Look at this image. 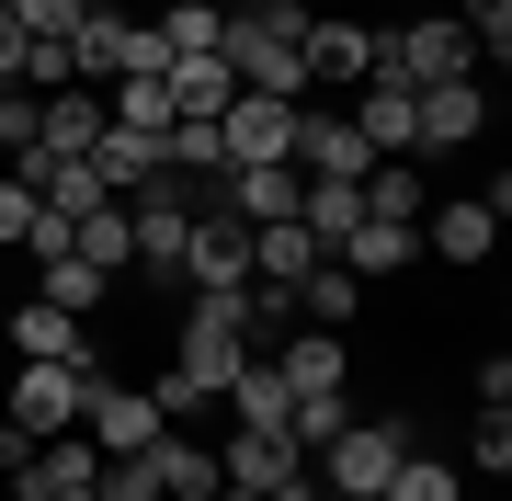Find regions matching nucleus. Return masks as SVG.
Wrapping results in <instances>:
<instances>
[{
    "label": "nucleus",
    "mask_w": 512,
    "mask_h": 501,
    "mask_svg": "<svg viewBox=\"0 0 512 501\" xmlns=\"http://www.w3.org/2000/svg\"><path fill=\"white\" fill-rule=\"evenodd\" d=\"M376 80L399 92H433V80H478V46L456 12H421V23H376Z\"/></svg>",
    "instance_id": "obj_1"
},
{
    "label": "nucleus",
    "mask_w": 512,
    "mask_h": 501,
    "mask_svg": "<svg viewBox=\"0 0 512 501\" xmlns=\"http://www.w3.org/2000/svg\"><path fill=\"white\" fill-rule=\"evenodd\" d=\"M399 456H410V422H365V410H353V422L319 445V490H330V501H376Z\"/></svg>",
    "instance_id": "obj_2"
},
{
    "label": "nucleus",
    "mask_w": 512,
    "mask_h": 501,
    "mask_svg": "<svg viewBox=\"0 0 512 501\" xmlns=\"http://www.w3.org/2000/svg\"><path fill=\"white\" fill-rule=\"evenodd\" d=\"M80 433H92V456H148L160 445V399L148 388H126V376H92V399H80Z\"/></svg>",
    "instance_id": "obj_3"
},
{
    "label": "nucleus",
    "mask_w": 512,
    "mask_h": 501,
    "mask_svg": "<svg viewBox=\"0 0 512 501\" xmlns=\"http://www.w3.org/2000/svg\"><path fill=\"white\" fill-rule=\"evenodd\" d=\"M296 57H308V92H319V80H330V92H365V80H376V23H353V12H308Z\"/></svg>",
    "instance_id": "obj_4"
},
{
    "label": "nucleus",
    "mask_w": 512,
    "mask_h": 501,
    "mask_svg": "<svg viewBox=\"0 0 512 501\" xmlns=\"http://www.w3.org/2000/svg\"><path fill=\"white\" fill-rule=\"evenodd\" d=\"M183 285H194V297H228V285H251V228H239L217 194L194 205V240H183Z\"/></svg>",
    "instance_id": "obj_5"
},
{
    "label": "nucleus",
    "mask_w": 512,
    "mask_h": 501,
    "mask_svg": "<svg viewBox=\"0 0 512 501\" xmlns=\"http://www.w3.org/2000/svg\"><path fill=\"white\" fill-rule=\"evenodd\" d=\"M80 399H92V365H12V433H80Z\"/></svg>",
    "instance_id": "obj_6"
},
{
    "label": "nucleus",
    "mask_w": 512,
    "mask_h": 501,
    "mask_svg": "<svg viewBox=\"0 0 512 501\" xmlns=\"http://www.w3.org/2000/svg\"><path fill=\"white\" fill-rule=\"evenodd\" d=\"M467 137H490V92H478V80H433V92H410V160H421V149H467Z\"/></svg>",
    "instance_id": "obj_7"
},
{
    "label": "nucleus",
    "mask_w": 512,
    "mask_h": 501,
    "mask_svg": "<svg viewBox=\"0 0 512 501\" xmlns=\"http://www.w3.org/2000/svg\"><path fill=\"white\" fill-rule=\"evenodd\" d=\"M0 342H12L23 365H92V376H103V353H92V319H69V308H46V297H23Z\"/></svg>",
    "instance_id": "obj_8"
},
{
    "label": "nucleus",
    "mask_w": 512,
    "mask_h": 501,
    "mask_svg": "<svg viewBox=\"0 0 512 501\" xmlns=\"http://www.w3.org/2000/svg\"><path fill=\"white\" fill-rule=\"evenodd\" d=\"M114 126L92 80H69V92H35V160H92V137Z\"/></svg>",
    "instance_id": "obj_9"
},
{
    "label": "nucleus",
    "mask_w": 512,
    "mask_h": 501,
    "mask_svg": "<svg viewBox=\"0 0 512 501\" xmlns=\"http://www.w3.org/2000/svg\"><path fill=\"white\" fill-rule=\"evenodd\" d=\"M296 114H308V103H262V92H239V103L217 114L228 171H239V160H296Z\"/></svg>",
    "instance_id": "obj_10"
},
{
    "label": "nucleus",
    "mask_w": 512,
    "mask_h": 501,
    "mask_svg": "<svg viewBox=\"0 0 512 501\" xmlns=\"http://www.w3.org/2000/svg\"><path fill=\"white\" fill-rule=\"evenodd\" d=\"M296 171H319V183H365L376 149L353 137V114H296Z\"/></svg>",
    "instance_id": "obj_11"
},
{
    "label": "nucleus",
    "mask_w": 512,
    "mask_h": 501,
    "mask_svg": "<svg viewBox=\"0 0 512 501\" xmlns=\"http://www.w3.org/2000/svg\"><path fill=\"white\" fill-rule=\"evenodd\" d=\"M421 251L433 262H490L501 251V217L478 194H456V205H421Z\"/></svg>",
    "instance_id": "obj_12"
},
{
    "label": "nucleus",
    "mask_w": 512,
    "mask_h": 501,
    "mask_svg": "<svg viewBox=\"0 0 512 501\" xmlns=\"http://www.w3.org/2000/svg\"><path fill=\"white\" fill-rule=\"evenodd\" d=\"M330 262H342L353 285H387V274H410V262H421V228H387V217H365V228H353V240L330 251Z\"/></svg>",
    "instance_id": "obj_13"
},
{
    "label": "nucleus",
    "mask_w": 512,
    "mask_h": 501,
    "mask_svg": "<svg viewBox=\"0 0 512 501\" xmlns=\"http://www.w3.org/2000/svg\"><path fill=\"white\" fill-rule=\"evenodd\" d=\"M274 376L285 388H353V342L342 331H296V342H274Z\"/></svg>",
    "instance_id": "obj_14"
},
{
    "label": "nucleus",
    "mask_w": 512,
    "mask_h": 501,
    "mask_svg": "<svg viewBox=\"0 0 512 501\" xmlns=\"http://www.w3.org/2000/svg\"><path fill=\"white\" fill-rule=\"evenodd\" d=\"M171 126H183V114H205V126H217V114L239 103V80H228V57H171Z\"/></svg>",
    "instance_id": "obj_15"
},
{
    "label": "nucleus",
    "mask_w": 512,
    "mask_h": 501,
    "mask_svg": "<svg viewBox=\"0 0 512 501\" xmlns=\"http://www.w3.org/2000/svg\"><path fill=\"white\" fill-rule=\"evenodd\" d=\"M217 399L239 410V433H285V399H296V388L274 376V353H251V365H239V376H228Z\"/></svg>",
    "instance_id": "obj_16"
},
{
    "label": "nucleus",
    "mask_w": 512,
    "mask_h": 501,
    "mask_svg": "<svg viewBox=\"0 0 512 501\" xmlns=\"http://www.w3.org/2000/svg\"><path fill=\"white\" fill-rule=\"evenodd\" d=\"M353 137H365L376 160H410V92L399 80H365V92H353Z\"/></svg>",
    "instance_id": "obj_17"
},
{
    "label": "nucleus",
    "mask_w": 512,
    "mask_h": 501,
    "mask_svg": "<svg viewBox=\"0 0 512 501\" xmlns=\"http://www.w3.org/2000/svg\"><path fill=\"white\" fill-rule=\"evenodd\" d=\"M296 467H308V456H296L285 433H228L217 479H228V490H274V479H296Z\"/></svg>",
    "instance_id": "obj_18"
},
{
    "label": "nucleus",
    "mask_w": 512,
    "mask_h": 501,
    "mask_svg": "<svg viewBox=\"0 0 512 501\" xmlns=\"http://www.w3.org/2000/svg\"><path fill=\"white\" fill-rule=\"evenodd\" d=\"M148 479H160V501H205L217 490V456H205L194 433H160V445H148Z\"/></svg>",
    "instance_id": "obj_19"
},
{
    "label": "nucleus",
    "mask_w": 512,
    "mask_h": 501,
    "mask_svg": "<svg viewBox=\"0 0 512 501\" xmlns=\"http://www.w3.org/2000/svg\"><path fill=\"white\" fill-rule=\"evenodd\" d=\"M421 205H433V194H421V160H376V171H365V217L421 228Z\"/></svg>",
    "instance_id": "obj_20"
},
{
    "label": "nucleus",
    "mask_w": 512,
    "mask_h": 501,
    "mask_svg": "<svg viewBox=\"0 0 512 501\" xmlns=\"http://www.w3.org/2000/svg\"><path fill=\"white\" fill-rule=\"evenodd\" d=\"M103 285H114V274H92V262H80V251L35 262V297H46V308H69V319H92V308H103Z\"/></svg>",
    "instance_id": "obj_21"
},
{
    "label": "nucleus",
    "mask_w": 512,
    "mask_h": 501,
    "mask_svg": "<svg viewBox=\"0 0 512 501\" xmlns=\"http://www.w3.org/2000/svg\"><path fill=\"white\" fill-rule=\"evenodd\" d=\"M217 35H228V0H171V12H160V46L171 57H217Z\"/></svg>",
    "instance_id": "obj_22"
},
{
    "label": "nucleus",
    "mask_w": 512,
    "mask_h": 501,
    "mask_svg": "<svg viewBox=\"0 0 512 501\" xmlns=\"http://www.w3.org/2000/svg\"><path fill=\"white\" fill-rule=\"evenodd\" d=\"M376 501H467V479H456L444 456H399V467H387V490H376Z\"/></svg>",
    "instance_id": "obj_23"
},
{
    "label": "nucleus",
    "mask_w": 512,
    "mask_h": 501,
    "mask_svg": "<svg viewBox=\"0 0 512 501\" xmlns=\"http://www.w3.org/2000/svg\"><path fill=\"white\" fill-rule=\"evenodd\" d=\"M103 114H114V126H148V137H160V126H171V80H114Z\"/></svg>",
    "instance_id": "obj_24"
},
{
    "label": "nucleus",
    "mask_w": 512,
    "mask_h": 501,
    "mask_svg": "<svg viewBox=\"0 0 512 501\" xmlns=\"http://www.w3.org/2000/svg\"><path fill=\"white\" fill-rule=\"evenodd\" d=\"M467 46H478V69H512V0H467Z\"/></svg>",
    "instance_id": "obj_25"
},
{
    "label": "nucleus",
    "mask_w": 512,
    "mask_h": 501,
    "mask_svg": "<svg viewBox=\"0 0 512 501\" xmlns=\"http://www.w3.org/2000/svg\"><path fill=\"white\" fill-rule=\"evenodd\" d=\"M467 467H478V479H501V467H512V410H478V433H467Z\"/></svg>",
    "instance_id": "obj_26"
},
{
    "label": "nucleus",
    "mask_w": 512,
    "mask_h": 501,
    "mask_svg": "<svg viewBox=\"0 0 512 501\" xmlns=\"http://www.w3.org/2000/svg\"><path fill=\"white\" fill-rule=\"evenodd\" d=\"M171 69V46H160V23H126V69H114V80H160Z\"/></svg>",
    "instance_id": "obj_27"
},
{
    "label": "nucleus",
    "mask_w": 512,
    "mask_h": 501,
    "mask_svg": "<svg viewBox=\"0 0 512 501\" xmlns=\"http://www.w3.org/2000/svg\"><path fill=\"white\" fill-rule=\"evenodd\" d=\"M23 228H35V183H12V171H0V251H23Z\"/></svg>",
    "instance_id": "obj_28"
},
{
    "label": "nucleus",
    "mask_w": 512,
    "mask_h": 501,
    "mask_svg": "<svg viewBox=\"0 0 512 501\" xmlns=\"http://www.w3.org/2000/svg\"><path fill=\"white\" fill-rule=\"evenodd\" d=\"M12 23H23V35H69L80 0H12Z\"/></svg>",
    "instance_id": "obj_29"
},
{
    "label": "nucleus",
    "mask_w": 512,
    "mask_h": 501,
    "mask_svg": "<svg viewBox=\"0 0 512 501\" xmlns=\"http://www.w3.org/2000/svg\"><path fill=\"white\" fill-rule=\"evenodd\" d=\"M23 251H35V262H57V251H69V217H57V205H35V228H23Z\"/></svg>",
    "instance_id": "obj_30"
},
{
    "label": "nucleus",
    "mask_w": 512,
    "mask_h": 501,
    "mask_svg": "<svg viewBox=\"0 0 512 501\" xmlns=\"http://www.w3.org/2000/svg\"><path fill=\"white\" fill-rule=\"evenodd\" d=\"M23 46H35V35H23L12 12H0V92H23Z\"/></svg>",
    "instance_id": "obj_31"
},
{
    "label": "nucleus",
    "mask_w": 512,
    "mask_h": 501,
    "mask_svg": "<svg viewBox=\"0 0 512 501\" xmlns=\"http://www.w3.org/2000/svg\"><path fill=\"white\" fill-rule=\"evenodd\" d=\"M205 501H262V490H228V479H217V490H205Z\"/></svg>",
    "instance_id": "obj_32"
},
{
    "label": "nucleus",
    "mask_w": 512,
    "mask_h": 501,
    "mask_svg": "<svg viewBox=\"0 0 512 501\" xmlns=\"http://www.w3.org/2000/svg\"><path fill=\"white\" fill-rule=\"evenodd\" d=\"M0 331H12V308H0ZM0 353H12V342H0Z\"/></svg>",
    "instance_id": "obj_33"
},
{
    "label": "nucleus",
    "mask_w": 512,
    "mask_h": 501,
    "mask_svg": "<svg viewBox=\"0 0 512 501\" xmlns=\"http://www.w3.org/2000/svg\"><path fill=\"white\" fill-rule=\"evenodd\" d=\"M0 12H12V0H0Z\"/></svg>",
    "instance_id": "obj_34"
},
{
    "label": "nucleus",
    "mask_w": 512,
    "mask_h": 501,
    "mask_svg": "<svg viewBox=\"0 0 512 501\" xmlns=\"http://www.w3.org/2000/svg\"><path fill=\"white\" fill-rule=\"evenodd\" d=\"M0 262H12V251H0Z\"/></svg>",
    "instance_id": "obj_35"
}]
</instances>
